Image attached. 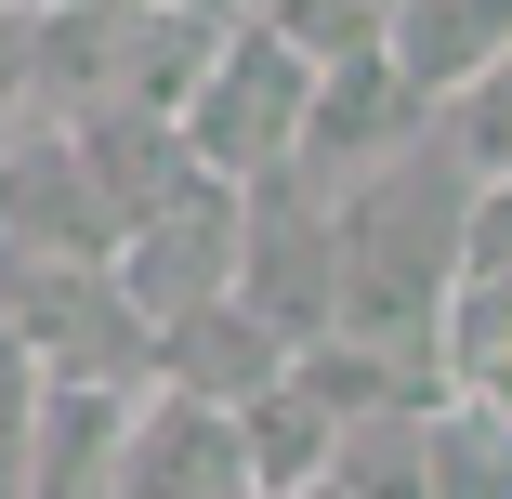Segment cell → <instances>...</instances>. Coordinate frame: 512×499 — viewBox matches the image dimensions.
<instances>
[{"instance_id":"obj_1","label":"cell","mask_w":512,"mask_h":499,"mask_svg":"<svg viewBox=\"0 0 512 499\" xmlns=\"http://www.w3.org/2000/svg\"><path fill=\"white\" fill-rule=\"evenodd\" d=\"M460 211H473V171L447 158V132L421 119L381 171L342 184V263H329V329L421 368L447 394V289H460Z\"/></svg>"},{"instance_id":"obj_2","label":"cell","mask_w":512,"mask_h":499,"mask_svg":"<svg viewBox=\"0 0 512 499\" xmlns=\"http://www.w3.org/2000/svg\"><path fill=\"white\" fill-rule=\"evenodd\" d=\"M0 316L40 355V381H158V316L119 289V263L0 250Z\"/></svg>"},{"instance_id":"obj_3","label":"cell","mask_w":512,"mask_h":499,"mask_svg":"<svg viewBox=\"0 0 512 499\" xmlns=\"http://www.w3.org/2000/svg\"><path fill=\"white\" fill-rule=\"evenodd\" d=\"M302 92H316V66H302L263 14H237L224 27V53H211V79L184 92V158L211 171V184H250V171H276L289 145H302Z\"/></svg>"},{"instance_id":"obj_4","label":"cell","mask_w":512,"mask_h":499,"mask_svg":"<svg viewBox=\"0 0 512 499\" xmlns=\"http://www.w3.org/2000/svg\"><path fill=\"white\" fill-rule=\"evenodd\" d=\"M329 263H342V184L329 171H250L237 184V303H263L289 342H316L329 329Z\"/></svg>"},{"instance_id":"obj_5","label":"cell","mask_w":512,"mask_h":499,"mask_svg":"<svg viewBox=\"0 0 512 499\" xmlns=\"http://www.w3.org/2000/svg\"><path fill=\"white\" fill-rule=\"evenodd\" d=\"M119 289H132V303L171 329L184 303H211V289H237V184H211V171H197V184H171L158 197V211H132L119 224Z\"/></svg>"},{"instance_id":"obj_6","label":"cell","mask_w":512,"mask_h":499,"mask_svg":"<svg viewBox=\"0 0 512 499\" xmlns=\"http://www.w3.org/2000/svg\"><path fill=\"white\" fill-rule=\"evenodd\" d=\"M106 499H250L237 408L171 394V381H132V421H119V473H106Z\"/></svg>"},{"instance_id":"obj_7","label":"cell","mask_w":512,"mask_h":499,"mask_svg":"<svg viewBox=\"0 0 512 499\" xmlns=\"http://www.w3.org/2000/svg\"><path fill=\"white\" fill-rule=\"evenodd\" d=\"M434 106L407 92V66L394 53H342V66H316V92H302V171H329V184H355V171H381L407 132H421Z\"/></svg>"},{"instance_id":"obj_8","label":"cell","mask_w":512,"mask_h":499,"mask_svg":"<svg viewBox=\"0 0 512 499\" xmlns=\"http://www.w3.org/2000/svg\"><path fill=\"white\" fill-rule=\"evenodd\" d=\"M276 368H289V329L263 303H237V289H211V303H184L158 329V381L171 394H211V408H250Z\"/></svg>"},{"instance_id":"obj_9","label":"cell","mask_w":512,"mask_h":499,"mask_svg":"<svg viewBox=\"0 0 512 499\" xmlns=\"http://www.w3.org/2000/svg\"><path fill=\"white\" fill-rule=\"evenodd\" d=\"M329 447H342V408L302 368H276L250 408H237V460H250V499H302V486H329Z\"/></svg>"},{"instance_id":"obj_10","label":"cell","mask_w":512,"mask_h":499,"mask_svg":"<svg viewBox=\"0 0 512 499\" xmlns=\"http://www.w3.org/2000/svg\"><path fill=\"white\" fill-rule=\"evenodd\" d=\"M119 421H132V381H53V394H40L27 499H106V473H119Z\"/></svg>"},{"instance_id":"obj_11","label":"cell","mask_w":512,"mask_h":499,"mask_svg":"<svg viewBox=\"0 0 512 499\" xmlns=\"http://www.w3.org/2000/svg\"><path fill=\"white\" fill-rule=\"evenodd\" d=\"M512 342V184H473L460 211V289H447V368Z\"/></svg>"},{"instance_id":"obj_12","label":"cell","mask_w":512,"mask_h":499,"mask_svg":"<svg viewBox=\"0 0 512 499\" xmlns=\"http://www.w3.org/2000/svg\"><path fill=\"white\" fill-rule=\"evenodd\" d=\"M329 486H342V499H434V408H368V421H342Z\"/></svg>"},{"instance_id":"obj_13","label":"cell","mask_w":512,"mask_h":499,"mask_svg":"<svg viewBox=\"0 0 512 499\" xmlns=\"http://www.w3.org/2000/svg\"><path fill=\"white\" fill-rule=\"evenodd\" d=\"M434 132H447V158L473 171V184H512V40L447 92V106H434Z\"/></svg>"},{"instance_id":"obj_14","label":"cell","mask_w":512,"mask_h":499,"mask_svg":"<svg viewBox=\"0 0 512 499\" xmlns=\"http://www.w3.org/2000/svg\"><path fill=\"white\" fill-rule=\"evenodd\" d=\"M434 499H512V421L486 408H434Z\"/></svg>"},{"instance_id":"obj_15","label":"cell","mask_w":512,"mask_h":499,"mask_svg":"<svg viewBox=\"0 0 512 499\" xmlns=\"http://www.w3.org/2000/svg\"><path fill=\"white\" fill-rule=\"evenodd\" d=\"M263 27H276L302 66H342V53H381L394 0H263Z\"/></svg>"},{"instance_id":"obj_16","label":"cell","mask_w":512,"mask_h":499,"mask_svg":"<svg viewBox=\"0 0 512 499\" xmlns=\"http://www.w3.org/2000/svg\"><path fill=\"white\" fill-rule=\"evenodd\" d=\"M40 355L14 342V316H0V499H27V460H40Z\"/></svg>"},{"instance_id":"obj_17","label":"cell","mask_w":512,"mask_h":499,"mask_svg":"<svg viewBox=\"0 0 512 499\" xmlns=\"http://www.w3.org/2000/svg\"><path fill=\"white\" fill-rule=\"evenodd\" d=\"M40 106V0H0V132Z\"/></svg>"},{"instance_id":"obj_18","label":"cell","mask_w":512,"mask_h":499,"mask_svg":"<svg viewBox=\"0 0 512 499\" xmlns=\"http://www.w3.org/2000/svg\"><path fill=\"white\" fill-rule=\"evenodd\" d=\"M224 14H263V0H224Z\"/></svg>"}]
</instances>
